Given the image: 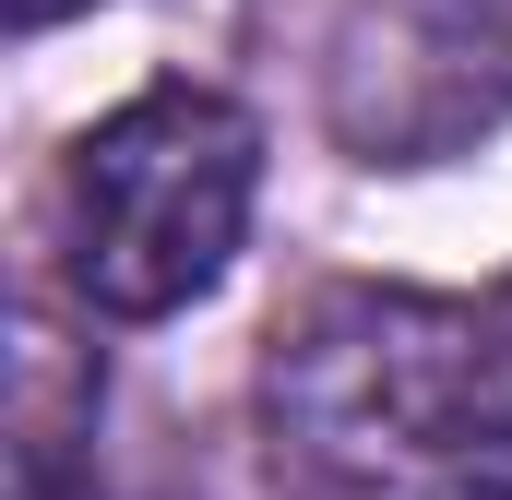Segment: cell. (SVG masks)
Wrapping results in <instances>:
<instances>
[{
	"label": "cell",
	"mask_w": 512,
	"mask_h": 500,
	"mask_svg": "<svg viewBox=\"0 0 512 500\" xmlns=\"http://www.w3.org/2000/svg\"><path fill=\"white\" fill-rule=\"evenodd\" d=\"M262 429L310 500H512V346L429 286H322L274 322Z\"/></svg>",
	"instance_id": "1"
},
{
	"label": "cell",
	"mask_w": 512,
	"mask_h": 500,
	"mask_svg": "<svg viewBox=\"0 0 512 500\" xmlns=\"http://www.w3.org/2000/svg\"><path fill=\"white\" fill-rule=\"evenodd\" d=\"M489 322H501V346H512V286H501V298H489Z\"/></svg>",
	"instance_id": "4"
},
{
	"label": "cell",
	"mask_w": 512,
	"mask_h": 500,
	"mask_svg": "<svg viewBox=\"0 0 512 500\" xmlns=\"http://www.w3.org/2000/svg\"><path fill=\"white\" fill-rule=\"evenodd\" d=\"M262 191V131L215 84H143L60 167V274L96 322H167L227 286Z\"/></svg>",
	"instance_id": "2"
},
{
	"label": "cell",
	"mask_w": 512,
	"mask_h": 500,
	"mask_svg": "<svg viewBox=\"0 0 512 500\" xmlns=\"http://www.w3.org/2000/svg\"><path fill=\"white\" fill-rule=\"evenodd\" d=\"M60 12H84V0H12V24H60Z\"/></svg>",
	"instance_id": "3"
},
{
	"label": "cell",
	"mask_w": 512,
	"mask_h": 500,
	"mask_svg": "<svg viewBox=\"0 0 512 500\" xmlns=\"http://www.w3.org/2000/svg\"><path fill=\"white\" fill-rule=\"evenodd\" d=\"M501 12H512V0H501Z\"/></svg>",
	"instance_id": "5"
}]
</instances>
